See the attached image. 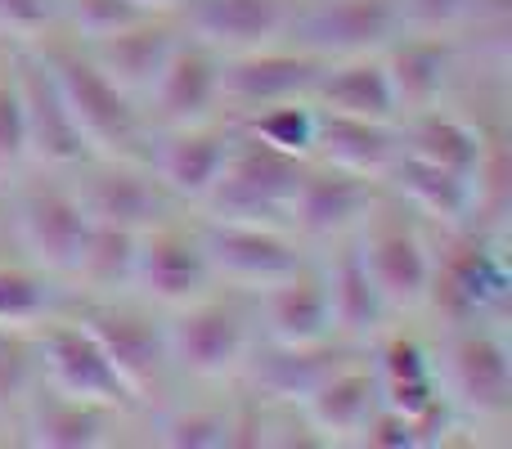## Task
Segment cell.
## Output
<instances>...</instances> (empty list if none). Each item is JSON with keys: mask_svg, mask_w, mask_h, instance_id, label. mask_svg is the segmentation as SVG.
Here are the masks:
<instances>
[{"mask_svg": "<svg viewBox=\"0 0 512 449\" xmlns=\"http://www.w3.org/2000/svg\"><path fill=\"white\" fill-rule=\"evenodd\" d=\"M378 405H382L378 378L369 369H333L306 396L301 414H306V427L319 432L324 445H333V441L342 445V441H360L364 423L373 418Z\"/></svg>", "mask_w": 512, "mask_h": 449, "instance_id": "603a6c76", "label": "cell"}, {"mask_svg": "<svg viewBox=\"0 0 512 449\" xmlns=\"http://www.w3.org/2000/svg\"><path fill=\"white\" fill-rule=\"evenodd\" d=\"M36 378V360L27 355V346L18 342V333L0 328V405L9 400H27Z\"/></svg>", "mask_w": 512, "mask_h": 449, "instance_id": "8d00e7d4", "label": "cell"}, {"mask_svg": "<svg viewBox=\"0 0 512 449\" xmlns=\"http://www.w3.org/2000/svg\"><path fill=\"white\" fill-rule=\"evenodd\" d=\"M81 324L90 328L99 351L108 355V364L122 378V387L131 391V400H144L162 387V373L171 364L162 328H153L140 315H122V310H90Z\"/></svg>", "mask_w": 512, "mask_h": 449, "instance_id": "2e32d148", "label": "cell"}, {"mask_svg": "<svg viewBox=\"0 0 512 449\" xmlns=\"http://www.w3.org/2000/svg\"><path fill=\"white\" fill-rule=\"evenodd\" d=\"M248 135H256L261 144H270L279 153H292V158H310L315 153V108L306 99L261 108V113H252Z\"/></svg>", "mask_w": 512, "mask_h": 449, "instance_id": "1f68e13d", "label": "cell"}, {"mask_svg": "<svg viewBox=\"0 0 512 449\" xmlns=\"http://www.w3.org/2000/svg\"><path fill=\"white\" fill-rule=\"evenodd\" d=\"M162 126H203L221 104V54L203 41H176L149 90Z\"/></svg>", "mask_w": 512, "mask_h": 449, "instance_id": "4fadbf2b", "label": "cell"}, {"mask_svg": "<svg viewBox=\"0 0 512 449\" xmlns=\"http://www.w3.org/2000/svg\"><path fill=\"white\" fill-rule=\"evenodd\" d=\"M288 32L306 54L337 63L382 54L405 36V18H400V0H315L306 14L292 18Z\"/></svg>", "mask_w": 512, "mask_h": 449, "instance_id": "3957f363", "label": "cell"}, {"mask_svg": "<svg viewBox=\"0 0 512 449\" xmlns=\"http://www.w3.org/2000/svg\"><path fill=\"white\" fill-rule=\"evenodd\" d=\"M292 23L288 0H189V32L207 50L248 54L274 45Z\"/></svg>", "mask_w": 512, "mask_h": 449, "instance_id": "9a60e30c", "label": "cell"}, {"mask_svg": "<svg viewBox=\"0 0 512 449\" xmlns=\"http://www.w3.org/2000/svg\"><path fill=\"white\" fill-rule=\"evenodd\" d=\"M324 292H328V310H333V333L373 337L382 328L387 306H382L378 288H373V279H369V270H364V261H360L355 247H342L337 261L328 265Z\"/></svg>", "mask_w": 512, "mask_h": 449, "instance_id": "4316f807", "label": "cell"}, {"mask_svg": "<svg viewBox=\"0 0 512 449\" xmlns=\"http://www.w3.org/2000/svg\"><path fill=\"white\" fill-rule=\"evenodd\" d=\"M108 441V409L72 396H32L27 400V445L41 449H95Z\"/></svg>", "mask_w": 512, "mask_h": 449, "instance_id": "484cf974", "label": "cell"}, {"mask_svg": "<svg viewBox=\"0 0 512 449\" xmlns=\"http://www.w3.org/2000/svg\"><path fill=\"white\" fill-rule=\"evenodd\" d=\"M77 198L95 225H117V229H149L167 212V189L153 180V171H140L135 162H113L99 158L90 176L77 185Z\"/></svg>", "mask_w": 512, "mask_h": 449, "instance_id": "5bb4252c", "label": "cell"}, {"mask_svg": "<svg viewBox=\"0 0 512 449\" xmlns=\"http://www.w3.org/2000/svg\"><path fill=\"white\" fill-rule=\"evenodd\" d=\"M50 310V288L41 274L23 270V265H0V328L23 333V328L41 324Z\"/></svg>", "mask_w": 512, "mask_h": 449, "instance_id": "d6a6232c", "label": "cell"}, {"mask_svg": "<svg viewBox=\"0 0 512 449\" xmlns=\"http://www.w3.org/2000/svg\"><path fill=\"white\" fill-rule=\"evenodd\" d=\"M180 36H171V27L153 23L149 18H140V23L122 27V32L113 36H99V41H86V59L95 63L99 72H104L108 81H113L122 95H149L153 81H158L162 63H167L171 45H176Z\"/></svg>", "mask_w": 512, "mask_h": 449, "instance_id": "d6986e66", "label": "cell"}, {"mask_svg": "<svg viewBox=\"0 0 512 449\" xmlns=\"http://www.w3.org/2000/svg\"><path fill=\"white\" fill-rule=\"evenodd\" d=\"M50 18H54L50 0H0V36L36 41L50 27Z\"/></svg>", "mask_w": 512, "mask_h": 449, "instance_id": "ab89813d", "label": "cell"}, {"mask_svg": "<svg viewBox=\"0 0 512 449\" xmlns=\"http://www.w3.org/2000/svg\"><path fill=\"white\" fill-rule=\"evenodd\" d=\"M162 342H167L171 364H180L185 373H194L203 382H221L230 373H239L252 351L248 319L234 306H225V301H207V297L176 306L171 324L162 328Z\"/></svg>", "mask_w": 512, "mask_h": 449, "instance_id": "277c9868", "label": "cell"}, {"mask_svg": "<svg viewBox=\"0 0 512 449\" xmlns=\"http://www.w3.org/2000/svg\"><path fill=\"white\" fill-rule=\"evenodd\" d=\"M360 445H373V449H414L423 441H418L414 418H405V414H396V409L378 405V409H373V418L364 423Z\"/></svg>", "mask_w": 512, "mask_h": 449, "instance_id": "f35d334b", "label": "cell"}, {"mask_svg": "<svg viewBox=\"0 0 512 449\" xmlns=\"http://www.w3.org/2000/svg\"><path fill=\"white\" fill-rule=\"evenodd\" d=\"M265 337L274 346H324L333 337V310H328L324 279L301 265L283 283L261 292Z\"/></svg>", "mask_w": 512, "mask_h": 449, "instance_id": "ffe728a7", "label": "cell"}, {"mask_svg": "<svg viewBox=\"0 0 512 449\" xmlns=\"http://www.w3.org/2000/svg\"><path fill=\"white\" fill-rule=\"evenodd\" d=\"M324 72V59L306 50H248L221 59V104H234L243 113L288 104V99H310V86Z\"/></svg>", "mask_w": 512, "mask_h": 449, "instance_id": "9c48e42d", "label": "cell"}, {"mask_svg": "<svg viewBox=\"0 0 512 449\" xmlns=\"http://www.w3.org/2000/svg\"><path fill=\"white\" fill-rule=\"evenodd\" d=\"M315 153L324 167L351 171L360 180H382L396 162L400 144L387 122H364V117H342L315 108Z\"/></svg>", "mask_w": 512, "mask_h": 449, "instance_id": "7402d4cb", "label": "cell"}, {"mask_svg": "<svg viewBox=\"0 0 512 449\" xmlns=\"http://www.w3.org/2000/svg\"><path fill=\"white\" fill-rule=\"evenodd\" d=\"M14 90H18V104H23L27 158L41 162V167H59V171L90 162L86 140H81V131L72 126L68 104H63V95H59V86H54L41 54H18Z\"/></svg>", "mask_w": 512, "mask_h": 449, "instance_id": "ba28073f", "label": "cell"}, {"mask_svg": "<svg viewBox=\"0 0 512 449\" xmlns=\"http://www.w3.org/2000/svg\"><path fill=\"white\" fill-rule=\"evenodd\" d=\"M355 252H360L364 270H369L373 288H378L387 310H418L432 301L436 265L414 229L373 225V229H364V243Z\"/></svg>", "mask_w": 512, "mask_h": 449, "instance_id": "8fae6325", "label": "cell"}, {"mask_svg": "<svg viewBox=\"0 0 512 449\" xmlns=\"http://www.w3.org/2000/svg\"><path fill=\"white\" fill-rule=\"evenodd\" d=\"M436 382H445L454 405H463L472 418H508L512 409V360L508 346L490 328H463L450 337L441 355Z\"/></svg>", "mask_w": 512, "mask_h": 449, "instance_id": "8992f818", "label": "cell"}, {"mask_svg": "<svg viewBox=\"0 0 512 449\" xmlns=\"http://www.w3.org/2000/svg\"><path fill=\"white\" fill-rule=\"evenodd\" d=\"M225 153H230V135L203 126H171V135H162L149 149V171L167 194L203 203L225 167Z\"/></svg>", "mask_w": 512, "mask_h": 449, "instance_id": "ac0fdd59", "label": "cell"}, {"mask_svg": "<svg viewBox=\"0 0 512 449\" xmlns=\"http://www.w3.org/2000/svg\"><path fill=\"white\" fill-rule=\"evenodd\" d=\"M324 113H342V117H364V122H396V95H391L387 68L382 54H364V59H337L324 63V72L310 86Z\"/></svg>", "mask_w": 512, "mask_h": 449, "instance_id": "44dd1931", "label": "cell"}, {"mask_svg": "<svg viewBox=\"0 0 512 449\" xmlns=\"http://www.w3.org/2000/svg\"><path fill=\"white\" fill-rule=\"evenodd\" d=\"M41 373L50 382V391L72 400H90V405H104V409L131 400V391L122 387V378L113 373V364L99 351V342L90 337L86 324H59L45 333Z\"/></svg>", "mask_w": 512, "mask_h": 449, "instance_id": "7c38bea8", "label": "cell"}, {"mask_svg": "<svg viewBox=\"0 0 512 449\" xmlns=\"http://www.w3.org/2000/svg\"><path fill=\"white\" fill-rule=\"evenodd\" d=\"M27 162V131L23 104H18L14 77H0V171H14Z\"/></svg>", "mask_w": 512, "mask_h": 449, "instance_id": "d590c367", "label": "cell"}, {"mask_svg": "<svg viewBox=\"0 0 512 449\" xmlns=\"http://www.w3.org/2000/svg\"><path fill=\"white\" fill-rule=\"evenodd\" d=\"M373 189L369 180L337 167H319L301 176L297 198H292V225L306 238H346L351 229L369 225Z\"/></svg>", "mask_w": 512, "mask_h": 449, "instance_id": "e0dca14e", "label": "cell"}, {"mask_svg": "<svg viewBox=\"0 0 512 449\" xmlns=\"http://www.w3.org/2000/svg\"><path fill=\"white\" fill-rule=\"evenodd\" d=\"M333 369L337 364L324 355V346H274V342H270V351L256 355V364H252L256 387L274 400H288V405H306V396Z\"/></svg>", "mask_w": 512, "mask_h": 449, "instance_id": "f1b7e54d", "label": "cell"}, {"mask_svg": "<svg viewBox=\"0 0 512 449\" xmlns=\"http://www.w3.org/2000/svg\"><path fill=\"white\" fill-rule=\"evenodd\" d=\"M162 445L171 449H225L234 445V418L221 409H189V414H171L162 423Z\"/></svg>", "mask_w": 512, "mask_h": 449, "instance_id": "836d02e7", "label": "cell"}, {"mask_svg": "<svg viewBox=\"0 0 512 449\" xmlns=\"http://www.w3.org/2000/svg\"><path fill=\"white\" fill-rule=\"evenodd\" d=\"M396 185V194L405 198L414 212H423L427 221L445 225V229H463L477 216V189L468 176H454L445 167L414 158V153H396V162L387 167V176Z\"/></svg>", "mask_w": 512, "mask_h": 449, "instance_id": "cb8c5ba5", "label": "cell"}, {"mask_svg": "<svg viewBox=\"0 0 512 449\" xmlns=\"http://www.w3.org/2000/svg\"><path fill=\"white\" fill-rule=\"evenodd\" d=\"M445 292H450V301L463 315H481V310L499 306L508 297V274L495 252H468L450 265Z\"/></svg>", "mask_w": 512, "mask_h": 449, "instance_id": "4dcf8cb0", "label": "cell"}, {"mask_svg": "<svg viewBox=\"0 0 512 449\" xmlns=\"http://www.w3.org/2000/svg\"><path fill=\"white\" fill-rule=\"evenodd\" d=\"M198 252H203L212 279H225L248 292H265L301 270L297 243L274 225L212 221V216H207L203 234H198Z\"/></svg>", "mask_w": 512, "mask_h": 449, "instance_id": "5b68a950", "label": "cell"}, {"mask_svg": "<svg viewBox=\"0 0 512 449\" xmlns=\"http://www.w3.org/2000/svg\"><path fill=\"white\" fill-rule=\"evenodd\" d=\"M68 18H72L81 41H99V36H113V32H122V27L140 23V18H149V14L135 9L131 0H72Z\"/></svg>", "mask_w": 512, "mask_h": 449, "instance_id": "e575fe53", "label": "cell"}, {"mask_svg": "<svg viewBox=\"0 0 512 449\" xmlns=\"http://www.w3.org/2000/svg\"><path fill=\"white\" fill-rule=\"evenodd\" d=\"M468 14H472V0H400V18H405V32L441 36L445 27L463 23Z\"/></svg>", "mask_w": 512, "mask_h": 449, "instance_id": "74e56055", "label": "cell"}, {"mask_svg": "<svg viewBox=\"0 0 512 449\" xmlns=\"http://www.w3.org/2000/svg\"><path fill=\"white\" fill-rule=\"evenodd\" d=\"M135 9H144V14H158V9H171L176 0H131Z\"/></svg>", "mask_w": 512, "mask_h": 449, "instance_id": "60d3db41", "label": "cell"}, {"mask_svg": "<svg viewBox=\"0 0 512 449\" xmlns=\"http://www.w3.org/2000/svg\"><path fill=\"white\" fill-rule=\"evenodd\" d=\"M414 158L432 162V167H445L454 176L477 180V167L486 158V144H481V131H472L459 117H445L441 108H427V113L409 117V149Z\"/></svg>", "mask_w": 512, "mask_h": 449, "instance_id": "83f0119b", "label": "cell"}, {"mask_svg": "<svg viewBox=\"0 0 512 449\" xmlns=\"http://www.w3.org/2000/svg\"><path fill=\"white\" fill-rule=\"evenodd\" d=\"M14 234L41 270L72 274L77 252L90 234V216L77 189L63 185H27L14 198Z\"/></svg>", "mask_w": 512, "mask_h": 449, "instance_id": "52a82bcc", "label": "cell"}, {"mask_svg": "<svg viewBox=\"0 0 512 449\" xmlns=\"http://www.w3.org/2000/svg\"><path fill=\"white\" fill-rule=\"evenodd\" d=\"M212 283L203 252H198V238H185L176 229L149 225L135 238V265H131V288L140 297L158 301V306H189L198 301Z\"/></svg>", "mask_w": 512, "mask_h": 449, "instance_id": "30bf717a", "label": "cell"}, {"mask_svg": "<svg viewBox=\"0 0 512 449\" xmlns=\"http://www.w3.org/2000/svg\"><path fill=\"white\" fill-rule=\"evenodd\" d=\"M382 68H387L391 95H396V113L414 117L441 104V90L450 81V50L441 45V36H400L382 50Z\"/></svg>", "mask_w": 512, "mask_h": 449, "instance_id": "d4e9b609", "label": "cell"}, {"mask_svg": "<svg viewBox=\"0 0 512 449\" xmlns=\"http://www.w3.org/2000/svg\"><path fill=\"white\" fill-rule=\"evenodd\" d=\"M135 229H117V225H95L77 252L72 279H81L90 292H122L131 288V265H135Z\"/></svg>", "mask_w": 512, "mask_h": 449, "instance_id": "f546056e", "label": "cell"}, {"mask_svg": "<svg viewBox=\"0 0 512 449\" xmlns=\"http://www.w3.org/2000/svg\"><path fill=\"white\" fill-rule=\"evenodd\" d=\"M301 176H306V158H292V153L261 144L256 135H243V140H230L221 176L198 207H207L212 221L288 229Z\"/></svg>", "mask_w": 512, "mask_h": 449, "instance_id": "6da1fadb", "label": "cell"}, {"mask_svg": "<svg viewBox=\"0 0 512 449\" xmlns=\"http://www.w3.org/2000/svg\"><path fill=\"white\" fill-rule=\"evenodd\" d=\"M50 68L54 86H59L63 104H68L72 126L81 131L90 158H113V162H140L144 158V126L135 113L131 95L113 86L86 54L50 50L41 54Z\"/></svg>", "mask_w": 512, "mask_h": 449, "instance_id": "7a4b0ae2", "label": "cell"}]
</instances>
